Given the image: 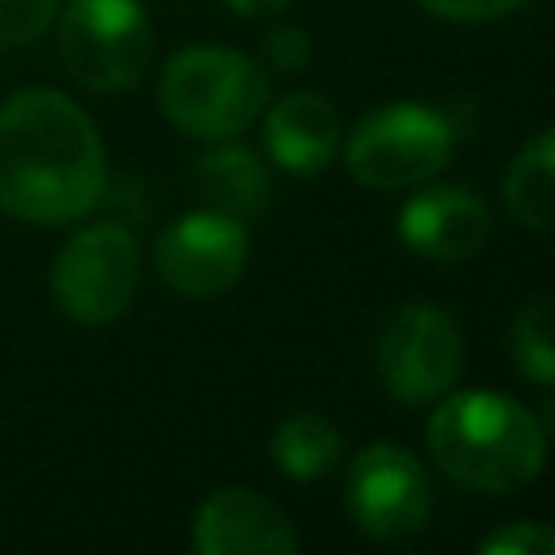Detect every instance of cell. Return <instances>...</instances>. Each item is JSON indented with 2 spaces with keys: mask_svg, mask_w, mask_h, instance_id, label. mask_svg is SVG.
<instances>
[{
  "mask_svg": "<svg viewBox=\"0 0 555 555\" xmlns=\"http://www.w3.org/2000/svg\"><path fill=\"white\" fill-rule=\"evenodd\" d=\"M56 9L61 0H0V48L39 39L52 26Z\"/></svg>",
  "mask_w": 555,
  "mask_h": 555,
  "instance_id": "17",
  "label": "cell"
},
{
  "mask_svg": "<svg viewBox=\"0 0 555 555\" xmlns=\"http://www.w3.org/2000/svg\"><path fill=\"white\" fill-rule=\"evenodd\" d=\"M503 208L529 230H555V126L512 156L503 173Z\"/></svg>",
  "mask_w": 555,
  "mask_h": 555,
  "instance_id": "14",
  "label": "cell"
},
{
  "mask_svg": "<svg viewBox=\"0 0 555 555\" xmlns=\"http://www.w3.org/2000/svg\"><path fill=\"white\" fill-rule=\"evenodd\" d=\"M104 195V143L95 121L52 87L13 91L0 104V208L30 225L87 217Z\"/></svg>",
  "mask_w": 555,
  "mask_h": 555,
  "instance_id": "1",
  "label": "cell"
},
{
  "mask_svg": "<svg viewBox=\"0 0 555 555\" xmlns=\"http://www.w3.org/2000/svg\"><path fill=\"white\" fill-rule=\"evenodd\" d=\"M264 69H278V74H299L304 65H308V56H312V43H308V35L299 30V26H291V22H282V26H273L269 35H264Z\"/></svg>",
  "mask_w": 555,
  "mask_h": 555,
  "instance_id": "19",
  "label": "cell"
},
{
  "mask_svg": "<svg viewBox=\"0 0 555 555\" xmlns=\"http://www.w3.org/2000/svg\"><path fill=\"white\" fill-rule=\"evenodd\" d=\"M343 503L364 538L399 542L416 533L429 516V477L408 447L373 442L351 455Z\"/></svg>",
  "mask_w": 555,
  "mask_h": 555,
  "instance_id": "8",
  "label": "cell"
},
{
  "mask_svg": "<svg viewBox=\"0 0 555 555\" xmlns=\"http://www.w3.org/2000/svg\"><path fill=\"white\" fill-rule=\"evenodd\" d=\"M507 356L533 386H555V299H529L516 308Z\"/></svg>",
  "mask_w": 555,
  "mask_h": 555,
  "instance_id": "16",
  "label": "cell"
},
{
  "mask_svg": "<svg viewBox=\"0 0 555 555\" xmlns=\"http://www.w3.org/2000/svg\"><path fill=\"white\" fill-rule=\"evenodd\" d=\"M542 412H546V425H551V429H555V403H546V408H542Z\"/></svg>",
  "mask_w": 555,
  "mask_h": 555,
  "instance_id": "22",
  "label": "cell"
},
{
  "mask_svg": "<svg viewBox=\"0 0 555 555\" xmlns=\"http://www.w3.org/2000/svg\"><path fill=\"white\" fill-rule=\"evenodd\" d=\"M343 126L325 95L291 91L278 104H264V152L282 173L317 178L338 156Z\"/></svg>",
  "mask_w": 555,
  "mask_h": 555,
  "instance_id": "12",
  "label": "cell"
},
{
  "mask_svg": "<svg viewBox=\"0 0 555 555\" xmlns=\"http://www.w3.org/2000/svg\"><path fill=\"white\" fill-rule=\"evenodd\" d=\"M464 369V338L447 308L403 304L377 334V377L399 403L442 399Z\"/></svg>",
  "mask_w": 555,
  "mask_h": 555,
  "instance_id": "7",
  "label": "cell"
},
{
  "mask_svg": "<svg viewBox=\"0 0 555 555\" xmlns=\"http://www.w3.org/2000/svg\"><path fill=\"white\" fill-rule=\"evenodd\" d=\"M191 546L199 555H295L299 538L273 499L230 486L195 507Z\"/></svg>",
  "mask_w": 555,
  "mask_h": 555,
  "instance_id": "10",
  "label": "cell"
},
{
  "mask_svg": "<svg viewBox=\"0 0 555 555\" xmlns=\"http://www.w3.org/2000/svg\"><path fill=\"white\" fill-rule=\"evenodd\" d=\"M434 464L481 494L529 486L546 464L542 421L499 390H447L425 425Z\"/></svg>",
  "mask_w": 555,
  "mask_h": 555,
  "instance_id": "2",
  "label": "cell"
},
{
  "mask_svg": "<svg viewBox=\"0 0 555 555\" xmlns=\"http://www.w3.org/2000/svg\"><path fill=\"white\" fill-rule=\"evenodd\" d=\"M247 256H251L247 225L217 208H199L165 225L152 251L160 282L186 299H208L230 291L243 278Z\"/></svg>",
  "mask_w": 555,
  "mask_h": 555,
  "instance_id": "9",
  "label": "cell"
},
{
  "mask_svg": "<svg viewBox=\"0 0 555 555\" xmlns=\"http://www.w3.org/2000/svg\"><path fill=\"white\" fill-rule=\"evenodd\" d=\"M195 191L204 195L208 208L247 221V217L264 212V204L273 195V178L251 147L221 139L217 147H208L195 160Z\"/></svg>",
  "mask_w": 555,
  "mask_h": 555,
  "instance_id": "13",
  "label": "cell"
},
{
  "mask_svg": "<svg viewBox=\"0 0 555 555\" xmlns=\"http://www.w3.org/2000/svg\"><path fill=\"white\" fill-rule=\"evenodd\" d=\"M399 238L429 260H468L490 238L486 199L464 186H425L399 208Z\"/></svg>",
  "mask_w": 555,
  "mask_h": 555,
  "instance_id": "11",
  "label": "cell"
},
{
  "mask_svg": "<svg viewBox=\"0 0 555 555\" xmlns=\"http://www.w3.org/2000/svg\"><path fill=\"white\" fill-rule=\"evenodd\" d=\"M269 455L286 477L317 481L338 464L343 438L321 412H291V416L278 421V429L269 438Z\"/></svg>",
  "mask_w": 555,
  "mask_h": 555,
  "instance_id": "15",
  "label": "cell"
},
{
  "mask_svg": "<svg viewBox=\"0 0 555 555\" xmlns=\"http://www.w3.org/2000/svg\"><path fill=\"white\" fill-rule=\"evenodd\" d=\"M52 299L74 325L117 321L139 286V238L121 221H95L52 260Z\"/></svg>",
  "mask_w": 555,
  "mask_h": 555,
  "instance_id": "5",
  "label": "cell"
},
{
  "mask_svg": "<svg viewBox=\"0 0 555 555\" xmlns=\"http://www.w3.org/2000/svg\"><path fill=\"white\" fill-rule=\"evenodd\" d=\"M481 555H555V525L542 520H516L477 542Z\"/></svg>",
  "mask_w": 555,
  "mask_h": 555,
  "instance_id": "18",
  "label": "cell"
},
{
  "mask_svg": "<svg viewBox=\"0 0 555 555\" xmlns=\"http://www.w3.org/2000/svg\"><path fill=\"white\" fill-rule=\"evenodd\" d=\"M291 0H225V9L230 13H238V17H273V13H282Z\"/></svg>",
  "mask_w": 555,
  "mask_h": 555,
  "instance_id": "21",
  "label": "cell"
},
{
  "mask_svg": "<svg viewBox=\"0 0 555 555\" xmlns=\"http://www.w3.org/2000/svg\"><path fill=\"white\" fill-rule=\"evenodd\" d=\"M61 61L91 91H130L152 65V17L139 0H69Z\"/></svg>",
  "mask_w": 555,
  "mask_h": 555,
  "instance_id": "6",
  "label": "cell"
},
{
  "mask_svg": "<svg viewBox=\"0 0 555 555\" xmlns=\"http://www.w3.org/2000/svg\"><path fill=\"white\" fill-rule=\"evenodd\" d=\"M416 4L434 17H447V22H490V17L520 9L525 0H416Z\"/></svg>",
  "mask_w": 555,
  "mask_h": 555,
  "instance_id": "20",
  "label": "cell"
},
{
  "mask_svg": "<svg viewBox=\"0 0 555 555\" xmlns=\"http://www.w3.org/2000/svg\"><path fill=\"white\" fill-rule=\"evenodd\" d=\"M455 156V126L412 100H395L386 108L364 113L347 134V169L360 186L403 191L442 173Z\"/></svg>",
  "mask_w": 555,
  "mask_h": 555,
  "instance_id": "4",
  "label": "cell"
},
{
  "mask_svg": "<svg viewBox=\"0 0 555 555\" xmlns=\"http://www.w3.org/2000/svg\"><path fill=\"white\" fill-rule=\"evenodd\" d=\"M269 104V74L238 48L195 43L160 69V113L191 139H238Z\"/></svg>",
  "mask_w": 555,
  "mask_h": 555,
  "instance_id": "3",
  "label": "cell"
}]
</instances>
